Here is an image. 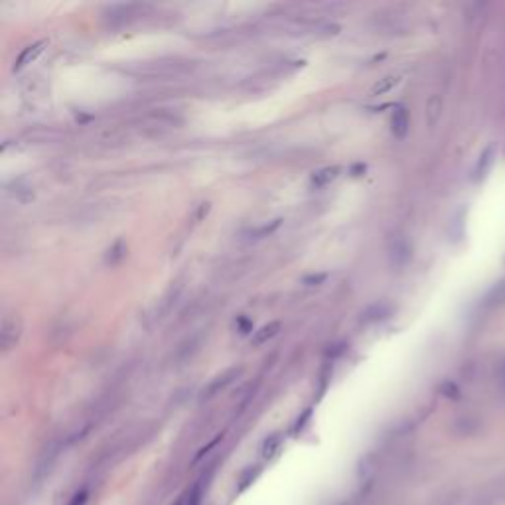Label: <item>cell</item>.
<instances>
[{
  "label": "cell",
  "instance_id": "obj_1",
  "mask_svg": "<svg viewBox=\"0 0 505 505\" xmlns=\"http://www.w3.org/2000/svg\"><path fill=\"white\" fill-rule=\"evenodd\" d=\"M502 306H505V278L493 283L492 288L484 294V298L479 302V308L486 312H493Z\"/></svg>",
  "mask_w": 505,
  "mask_h": 505
},
{
  "label": "cell",
  "instance_id": "obj_2",
  "mask_svg": "<svg viewBox=\"0 0 505 505\" xmlns=\"http://www.w3.org/2000/svg\"><path fill=\"white\" fill-rule=\"evenodd\" d=\"M20 322L12 318V316H4V322H2V332H0V345L4 352H8L14 343L20 338Z\"/></svg>",
  "mask_w": 505,
  "mask_h": 505
},
{
  "label": "cell",
  "instance_id": "obj_3",
  "mask_svg": "<svg viewBox=\"0 0 505 505\" xmlns=\"http://www.w3.org/2000/svg\"><path fill=\"white\" fill-rule=\"evenodd\" d=\"M495 154H497V149H495V144H488L482 154H479L478 162H476V168H474V182H479V180H484V178L488 176V172L492 170L493 162H495Z\"/></svg>",
  "mask_w": 505,
  "mask_h": 505
},
{
  "label": "cell",
  "instance_id": "obj_4",
  "mask_svg": "<svg viewBox=\"0 0 505 505\" xmlns=\"http://www.w3.org/2000/svg\"><path fill=\"white\" fill-rule=\"evenodd\" d=\"M241 373V368H231V369H227L223 375H219V377H216L213 381L209 383L207 387L204 389V397L205 399H209V397H213V395H218L219 391H223L229 383H233V379H237V375Z\"/></svg>",
  "mask_w": 505,
  "mask_h": 505
},
{
  "label": "cell",
  "instance_id": "obj_5",
  "mask_svg": "<svg viewBox=\"0 0 505 505\" xmlns=\"http://www.w3.org/2000/svg\"><path fill=\"white\" fill-rule=\"evenodd\" d=\"M6 193L10 198H14L16 202H20V204H28L30 200H34V190H32V186L26 184L24 180H14V182H10L6 186Z\"/></svg>",
  "mask_w": 505,
  "mask_h": 505
},
{
  "label": "cell",
  "instance_id": "obj_6",
  "mask_svg": "<svg viewBox=\"0 0 505 505\" xmlns=\"http://www.w3.org/2000/svg\"><path fill=\"white\" fill-rule=\"evenodd\" d=\"M409 111L405 107H397L393 111V117H391V131L397 138L407 137L409 133Z\"/></svg>",
  "mask_w": 505,
  "mask_h": 505
},
{
  "label": "cell",
  "instance_id": "obj_7",
  "mask_svg": "<svg viewBox=\"0 0 505 505\" xmlns=\"http://www.w3.org/2000/svg\"><path fill=\"white\" fill-rule=\"evenodd\" d=\"M340 166H326V168H320L318 172L312 174V180H310V184L314 186V188H324V186H328L332 184L336 178L340 176Z\"/></svg>",
  "mask_w": 505,
  "mask_h": 505
},
{
  "label": "cell",
  "instance_id": "obj_8",
  "mask_svg": "<svg viewBox=\"0 0 505 505\" xmlns=\"http://www.w3.org/2000/svg\"><path fill=\"white\" fill-rule=\"evenodd\" d=\"M44 46H46V41H36V44H32V46H28L22 50V54L18 55V59H16V64H14V69H22L26 64H32L38 55L44 52Z\"/></svg>",
  "mask_w": 505,
  "mask_h": 505
},
{
  "label": "cell",
  "instance_id": "obj_9",
  "mask_svg": "<svg viewBox=\"0 0 505 505\" xmlns=\"http://www.w3.org/2000/svg\"><path fill=\"white\" fill-rule=\"evenodd\" d=\"M278 330H280V322H271V324H267V326H263L259 332H255L253 334V345H263V343H267V341L274 338L276 334H278Z\"/></svg>",
  "mask_w": 505,
  "mask_h": 505
},
{
  "label": "cell",
  "instance_id": "obj_10",
  "mask_svg": "<svg viewBox=\"0 0 505 505\" xmlns=\"http://www.w3.org/2000/svg\"><path fill=\"white\" fill-rule=\"evenodd\" d=\"M401 82L397 75H389V77H383L379 79V83H375L373 85V89H371V97H379V95H385V93H389L393 87H395L397 83Z\"/></svg>",
  "mask_w": 505,
  "mask_h": 505
},
{
  "label": "cell",
  "instance_id": "obj_11",
  "mask_svg": "<svg viewBox=\"0 0 505 505\" xmlns=\"http://www.w3.org/2000/svg\"><path fill=\"white\" fill-rule=\"evenodd\" d=\"M440 111H442V99L438 95L430 97V101H428V105H426V119H428V124H430V126L438 121Z\"/></svg>",
  "mask_w": 505,
  "mask_h": 505
},
{
  "label": "cell",
  "instance_id": "obj_12",
  "mask_svg": "<svg viewBox=\"0 0 505 505\" xmlns=\"http://www.w3.org/2000/svg\"><path fill=\"white\" fill-rule=\"evenodd\" d=\"M124 253H126V249H124V241H117V243H115V245L111 247L109 251H107L105 263H107V265H117L119 260H123Z\"/></svg>",
  "mask_w": 505,
  "mask_h": 505
},
{
  "label": "cell",
  "instance_id": "obj_13",
  "mask_svg": "<svg viewBox=\"0 0 505 505\" xmlns=\"http://www.w3.org/2000/svg\"><path fill=\"white\" fill-rule=\"evenodd\" d=\"M326 278H328V274H326V273L306 274V276L302 278V285H306V287H316V285H322V283H324Z\"/></svg>",
  "mask_w": 505,
  "mask_h": 505
},
{
  "label": "cell",
  "instance_id": "obj_14",
  "mask_svg": "<svg viewBox=\"0 0 505 505\" xmlns=\"http://www.w3.org/2000/svg\"><path fill=\"white\" fill-rule=\"evenodd\" d=\"M371 320H383V318H387V316L391 314V308L389 306H385V304H375L373 308H371Z\"/></svg>",
  "mask_w": 505,
  "mask_h": 505
},
{
  "label": "cell",
  "instance_id": "obj_15",
  "mask_svg": "<svg viewBox=\"0 0 505 505\" xmlns=\"http://www.w3.org/2000/svg\"><path fill=\"white\" fill-rule=\"evenodd\" d=\"M278 225H280V219H274L271 225L267 223V225H263V227H259V229H255L253 235H255V237H267V235H271V233H273Z\"/></svg>",
  "mask_w": 505,
  "mask_h": 505
},
{
  "label": "cell",
  "instance_id": "obj_16",
  "mask_svg": "<svg viewBox=\"0 0 505 505\" xmlns=\"http://www.w3.org/2000/svg\"><path fill=\"white\" fill-rule=\"evenodd\" d=\"M280 440V437H273L271 440H267V444H265V456H271L274 452V448H278V442Z\"/></svg>",
  "mask_w": 505,
  "mask_h": 505
},
{
  "label": "cell",
  "instance_id": "obj_17",
  "mask_svg": "<svg viewBox=\"0 0 505 505\" xmlns=\"http://www.w3.org/2000/svg\"><path fill=\"white\" fill-rule=\"evenodd\" d=\"M352 172H354V176H361L363 172H365V164H355L352 168Z\"/></svg>",
  "mask_w": 505,
  "mask_h": 505
},
{
  "label": "cell",
  "instance_id": "obj_18",
  "mask_svg": "<svg viewBox=\"0 0 505 505\" xmlns=\"http://www.w3.org/2000/svg\"><path fill=\"white\" fill-rule=\"evenodd\" d=\"M499 371H502V383H504V387H505V359H504V363H502V369H499Z\"/></svg>",
  "mask_w": 505,
  "mask_h": 505
}]
</instances>
